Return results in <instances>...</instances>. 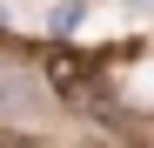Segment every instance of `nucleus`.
I'll return each mask as SVG.
<instances>
[{"label": "nucleus", "mask_w": 154, "mask_h": 148, "mask_svg": "<svg viewBox=\"0 0 154 148\" xmlns=\"http://www.w3.org/2000/svg\"><path fill=\"white\" fill-rule=\"evenodd\" d=\"M54 88L67 94L74 108H100V101H107V94H100L94 61H81V54H60V61H54Z\"/></svg>", "instance_id": "obj_1"}, {"label": "nucleus", "mask_w": 154, "mask_h": 148, "mask_svg": "<svg viewBox=\"0 0 154 148\" xmlns=\"http://www.w3.org/2000/svg\"><path fill=\"white\" fill-rule=\"evenodd\" d=\"M0 148H47L40 135H20V128H0Z\"/></svg>", "instance_id": "obj_2"}]
</instances>
